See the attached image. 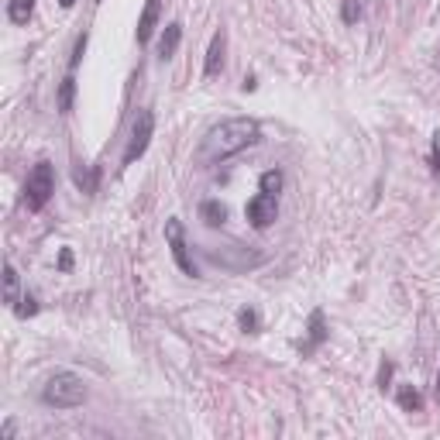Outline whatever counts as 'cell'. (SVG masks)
I'll list each match as a JSON object with an SVG mask.
<instances>
[{"label": "cell", "instance_id": "cell-26", "mask_svg": "<svg viewBox=\"0 0 440 440\" xmlns=\"http://www.w3.org/2000/svg\"><path fill=\"white\" fill-rule=\"evenodd\" d=\"M59 3H62V7H73V3H76V0H59Z\"/></svg>", "mask_w": 440, "mask_h": 440}, {"label": "cell", "instance_id": "cell-17", "mask_svg": "<svg viewBox=\"0 0 440 440\" xmlns=\"http://www.w3.org/2000/svg\"><path fill=\"white\" fill-rule=\"evenodd\" d=\"M14 313H17L21 320H28V317H35V313H38V299H35V296L28 292V296H24V299H21L17 306H14Z\"/></svg>", "mask_w": 440, "mask_h": 440}, {"label": "cell", "instance_id": "cell-16", "mask_svg": "<svg viewBox=\"0 0 440 440\" xmlns=\"http://www.w3.org/2000/svg\"><path fill=\"white\" fill-rule=\"evenodd\" d=\"M262 193H269V197H279V190H282V172L279 169H269V172H262Z\"/></svg>", "mask_w": 440, "mask_h": 440}, {"label": "cell", "instance_id": "cell-7", "mask_svg": "<svg viewBox=\"0 0 440 440\" xmlns=\"http://www.w3.org/2000/svg\"><path fill=\"white\" fill-rule=\"evenodd\" d=\"M224 52H227V35L217 31V35L210 38V48H206V66H203V76H206V80L220 76V69H224Z\"/></svg>", "mask_w": 440, "mask_h": 440}, {"label": "cell", "instance_id": "cell-19", "mask_svg": "<svg viewBox=\"0 0 440 440\" xmlns=\"http://www.w3.org/2000/svg\"><path fill=\"white\" fill-rule=\"evenodd\" d=\"M430 165H434V176L440 179V131L434 134V141H430Z\"/></svg>", "mask_w": 440, "mask_h": 440}, {"label": "cell", "instance_id": "cell-13", "mask_svg": "<svg viewBox=\"0 0 440 440\" xmlns=\"http://www.w3.org/2000/svg\"><path fill=\"white\" fill-rule=\"evenodd\" d=\"M200 217H203V224H206V227H220V224L227 220V210H224L217 200H206L200 206Z\"/></svg>", "mask_w": 440, "mask_h": 440}, {"label": "cell", "instance_id": "cell-12", "mask_svg": "<svg viewBox=\"0 0 440 440\" xmlns=\"http://www.w3.org/2000/svg\"><path fill=\"white\" fill-rule=\"evenodd\" d=\"M31 14H35V0H10V3H7V17H10L14 24H28Z\"/></svg>", "mask_w": 440, "mask_h": 440}, {"label": "cell", "instance_id": "cell-14", "mask_svg": "<svg viewBox=\"0 0 440 440\" xmlns=\"http://www.w3.org/2000/svg\"><path fill=\"white\" fill-rule=\"evenodd\" d=\"M73 97H76V80H73V73H69L66 80L59 83V111H62V114L73 111Z\"/></svg>", "mask_w": 440, "mask_h": 440}, {"label": "cell", "instance_id": "cell-9", "mask_svg": "<svg viewBox=\"0 0 440 440\" xmlns=\"http://www.w3.org/2000/svg\"><path fill=\"white\" fill-rule=\"evenodd\" d=\"M179 41H183V24L179 21L165 24V31H162V38H159V59H172L176 48H179Z\"/></svg>", "mask_w": 440, "mask_h": 440}, {"label": "cell", "instance_id": "cell-6", "mask_svg": "<svg viewBox=\"0 0 440 440\" xmlns=\"http://www.w3.org/2000/svg\"><path fill=\"white\" fill-rule=\"evenodd\" d=\"M244 213H248V220H251V227H258V231H265L276 217H279V197H269V193H258V197H251L248 206H244Z\"/></svg>", "mask_w": 440, "mask_h": 440}, {"label": "cell", "instance_id": "cell-2", "mask_svg": "<svg viewBox=\"0 0 440 440\" xmlns=\"http://www.w3.org/2000/svg\"><path fill=\"white\" fill-rule=\"evenodd\" d=\"M41 399L48 402V406H55V409H76L86 399V385H83L80 375H73V371H55L45 382Z\"/></svg>", "mask_w": 440, "mask_h": 440}, {"label": "cell", "instance_id": "cell-1", "mask_svg": "<svg viewBox=\"0 0 440 440\" xmlns=\"http://www.w3.org/2000/svg\"><path fill=\"white\" fill-rule=\"evenodd\" d=\"M262 138V127L255 118H227L220 124H213L203 138V148H200V159L206 165L213 162H227L231 155H238L244 148H251L255 141Z\"/></svg>", "mask_w": 440, "mask_h": 440}, {"label": "cell", "instance_id": "cell-4", "mask_svg": "<svg viewBox=\"0 0 440 440\" xmlns=\"http://www.w3.org/2000/svg\"><path fill=\"white\" fill-rule=\"evenodd\" d=\"M152 134H155V114H152V111H138L134 127H131V141H127V148H124V165H134V162L148 152Z\"/></svg>", "mask_w": 440, "mask_h": 440}, {"label": "cell", "instance_id": "cell-22", "mask_svg": "<svg viewBox=\"0 0 440 440\" xmlns=\"http://www.w3.org/2000/svg\"><path fill=\"white\" fill-rule=\"evenodd\" d=\"M59 269H62V272L73 269V251H69V248H62V255H59Z\"/></svg>", "mask_w": 440, "mask_h": 440}, {"label": "cell", "instance_id": "cell-23", "mask_svg": "<svg viewBox=\"0 0 440 440\" xmlns=\"http://www.w3.org/2000/svg\"><path fill=\"white\" fill-rule=\"evenodd\" d=\"M389 375H392V361H382V371H378V382H382V389H385Z\"/></svg>", "mask_w": 440, "mask_h": 440}, {"label": "cell", "instance_id": "cell-21", "mask_svg": "<svg viewBox=\"0 0 440 440\" xmlns=\"http://www.w3.org/2000/svg\"><path fill=\"white\" fill-rule=\"evenodd\" d=\"M358 17H361V7L355 3V0H348V3H344V21H348V24H355Z\"/></svg>", "mask_w": 440, "mask_h": 440}, {"label": "cell", "instance_id": "cell-20", "mask_svg": "<svg viewBox=\"0 0 440 440\" xmlns=\"http://www.w3.org/2000/svg\"><path fill=\"white\" fill-rule=\"evenodd\" d=\"M83 52H86V35H80V38H76V48H73V59H69V73H73V69L80 66Z\"/></svg>", "mask_w": 440, "mask_h": 440}, {"label": "cell", "instance_id": "cell-11", "mask_svg": "<svg viewBox=\"0 0 440 440\" xmlns=\"http://www.w3.org/2000/svg\"><path fill=\"white\" fill-rule=\"evenodd\" d=\"M3 303L7 306H17V269L10 262H3Z\"/></svg>", "mask_w": 440, "mask_h": 440}, {"label": "cell", "instance_id": "cell-15", "mask_svg": "<svg viewBox=\"0 0 440 440\" xmlns=\"http://www.w3.org/2000/svg\"><path fill=\"white\" fill-rule=\"evenodd\" d=\"M396 399H399V406L406 409V413H420V409H423V396H420L413 385H402Z\"/></svg>", "mask_w": 440, "mask_h": 440}, {"label": "cell", "instance_id": "cell-3", "mask_svg": "<svg viewBox=\"0 0 440 440\" xmlns=\"http://www.w3.org/2000/svg\"><path fill=\"white\" fill-rule=\"evenodd\" d=\"M52 193H55V172H52L48 162H38V165L28 172V183H24V206H28L31 213H38V210L48 206Z\"/></svg>", "mask_w": 440, "mask_h": 440}, {"label": "cell", "instance_id": "cell-25", "mask_svg": "<svg viewBox=\"0 0 440 440\" xmlns=\"http://www.w3.org/2000/svg\"><path fill=\"white\" fill-rule=\"evenodd\" d=\"M434 392H437V399H440V368H437V389Z\"/></svg>", "mask_w": 440, "mask_h": 440}, {"label": "cell", "instance_id": "cell-8", "mask_svg": "<svg viewBox=\"0 0 440 440\" xmlns=\"http://www.w3.org/2000/svg\"><path fill=\"white\" fill-rule=\"evenodd\" d=\"M159 14H162V3L159 0H148L145 10H141V17H138V45H148V41H152V31H155V24H159Z\"/></svg>", "mask_w": 440, "mask_h": 440}, {"label": "cell", "instance_id": "cell-18", "mask_svg": "<svg viewBox=\"0 0 440 440\" xmlns=\"http://www.w3.org/2000/svg\"><path fill=\"white\" fill-rule=\"evenodd\" d=\"M238 323H241V330H248V334H258V313L251 310V306H244L238 313Z\"/></svg>", "mask_w": 440, "mask_h": 440}, {"label": "cell", "instance_id": "cell-5", "mask_svg": "<svg viewBox=\"0 0 440 440\" xmlns=\"http://www.w3.org/2000/svg\"><path fill=\"white\" fill-rule=\"evenodd\" d=\"M165 241H169V248H172V258H176V265L186 272V276H197V265H193V258H190V251H186V234H183V220H165Z\"/></svg>", "mask_w": 440, "mask_h": 440}, {"label": "cell", "instance_id": "cell-24", "mask_svg": "<svg viewBox=\"0 0 440 440\" xmlns=\"http://www.w3.org/2000/svg\"><path fill=\"white\" fill-rule=\"evenodd\" d=\"M0 437H3V440L14 437V420H3V430H0Z\"/></svg>", "mask_w": 440, "mask_h": 440}, {"label": "cell", "instance_id": "cell-10", "mask_svg": "<svg viewBox=\"0 0 440 440\" xmlns=\"http://www.w3.org/2000/svg\"><path fill=\"white\" fill-rule=\"evenodd\" d=\"M323 341H327V323H323V310L310 313V341H306V351H317Z\"/></svg>", "mask_w": 440, "mask_h": 440}]
</instances>
